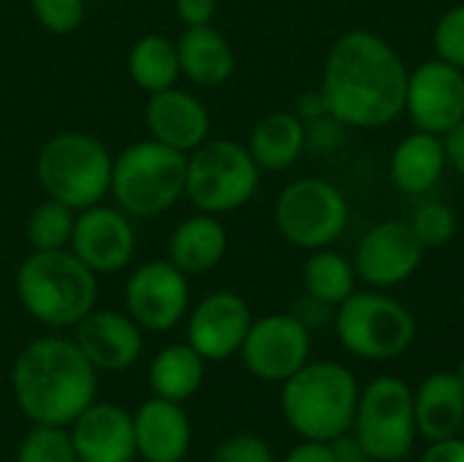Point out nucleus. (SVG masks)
Wrapping results in <instances>:
<instances>
[{
  "mask_svg": "<svg viewBox=\"0 0 464 462\" xmlns=\"http://www.w3.org/2000/svg\"><path fill=\"white\" fill-rule=\"evenodd\" d=\"M321 90L329 114L345 128H386L405 114L408 65L383 35L348 30L324 60Z\"/></svg>",
  "mask_w": 464,
  "mask_h": 462,
  "instance_id": "obj_1",
  "label": "nucleus"
},
{
  "mask_svg": "<svg viewBox=\"0 0 464 462\" xmlns=\"http://www.w3.org/2000/svg\"><path fill=\"white\" fill-rule=\"evenodd\" d=\"M95 373L73 340L38 338L14 359L11 389L30 422L65 428L95 400Z\"/></svg>",
  "mask_w": 464,
  "mask_h": 462,
  "instance_id": "obj_2",
  "label": "nucleus"
},
{
  "mask_svg": "<svg viewBox=\"0 0 464 462\" xmlns=\"http://www.w3.org/2000/svg\"><path fill=\"white\" fill-rule=\"evenodd\" d=\"M16 297L46 327H76L95 308L98 280L73 251H33L16 270Z\"/></svg>",
  "mask_w": 464,
  "mask_h": 462,
  "instance_id": "obj_3",
  "label": "nucleus"
},
{
  "mask_svg": "<svg viewBox=\"0 0 464 462\" xmlns=\"http://www.w3.org/2000/svg\"><path fill=\"white\" fill-rule=\"evenodd\" d=\"M356 376L337 362H307L283 381V417L304 441H334L351 433L359 406Z\"/></svg>",
  "mask_w": 464,
  "mask_h": 462,
  "instance_id": "obj_4",
  "label": "nucleus"
},
{
  "mask_svg": "<svg viewBox=\"0 0 464 462\" xmlns=\"http://www.w3.org/2000/svg\"><path fill=\"white\" fill-rule=\"evenodd\" d=\"M111 166L114 158L103 142L82 131H65L38 150L35 177L49 199L84 210L101 204L111 191Z\"/></svg>",
  "mask_w": 464,
  "mask_h": 462,
  "instance_id": "obj_5",
  "label": "nucleus"
},
{
  "mask_svg": "<svg viewBox=\"0 0 464 462\" xmlns=\"http://www.w3.org/2000/svg\"><path fill=\"white\" fill-rule=\"evenodd\" d=\"M185 169L188 155L158 139L125 147L111 166V193L117 207L130 218L166 212L185 193Z\"/></svg>",
  "mask_w": 464,
  "mask_h": 462,
  "instance_id": "obj_6",
  "label": "nucleus"
},
{
  "mask_svg": "<svg viewBox=\"0 0 464 462\" xmlns=\"http://www.w3.org/2000/svg\"><path fill=\"white\" fill-rule=\"evenodd\" d=\"M334 329L343 349L367 362L397 359L416 340L413 313L381 289L353 291L337 305Z\"/></svg>",
  "mask_w": 464,
  "mask_h": 462,
  "instance_id": "obj_7",
  "label": "nucleus"
},
{
  "mask_svg": "<svg viewBox=\"0 0 464 462\" xmlns=\"http://www.w3.org/2000/svg\"><path fill=\"white\" fill-rule=\"evenodd\" d=\"M261 182V169L250 150L231 139H212L188 155L185 196L209 215L245 207Z\"/></svg>",
  "mask_w": 464,
  "mask_h": 462,
  "instance_id": "obj_8",
  "label": "nucleus"
},
{
  "mask_svg": "<svg viewBox=\"0 0 464 462\" xmlns=\"http://www.w3.org/2000/svg\"><path fill=\"white\" fill-rule=\"evenodd\" d=\"M351 207L345 193L321 177L288 182L275 202V223L285 242L299 251L332 248L348 229Z\"/></svg>",
  "mask_w": 464,
  "mask_h": 462,
  "instance_id": "obj_9",
  "label": "nucleus"
},
{
  "mask_svg": "<svg viewBox=\"0 0 464 462\" xmlns=\"http://www.w3.org/2000/svg\"><path fill=\"white\" fill-rule=\"evenodd\" d=\"M353 436L375 462L402 460L419 436L413 389L397 376L372 378L359 392Z\"/></svg>",
  "mask_w": 464,
  "mask_h": 462,
  "instance_id": "obj_10",
  "label": "nucleus"
},
{
  "mask_svg": "<svg viewBox=\"0 0 464 462\" xmlns=\"http://www.w3.org/2000/svg\"><path fill=\"white\" fill-rule=\"evenodd\" d=\"M313 335L294 313H272L250 324V332L239 349L245 368L272 384L288 381L310 362Z\"/></svg>",
  "mask_w": 464,
  "mask_h": 462,
  "instance_id": "obj_11",
  "label": "nucleus"
},
{
  "mask_svg": "<svg viewBox=\"0 0 464 462\" xmlns=\"http://www.w3.org/2000/svg\"><path fill=\"white\" fill-rule=\"evenodd\" d=\"M405 114L416 131L443 136L464 117V71L440 60H424L408 71Z\"/></svg>",
  "mask_w": 464,
  "mask_h": 462,
  "instance_id": "obj_12",
  "label": "nucleus"
},
{
  "mask_svg": "<svg viewBox=\"0 0 464 462\" xmlns=\"http://www.w3.org/2000/svg\"><path fill=\"white\" fill-rule=\"evenodd\" d=\"M424 245L408 221H381L356 245L353 267L370 289H394L411 280L424 264Z\"/></svg>",
  "mask_w": 464,
  "mask_h": 462,
  "instance_id": "obj_13",
  "label": "nucleus"
},
{
  "mask_svg": "<svg viewBox=\"0 0 464 462\" xmlns=\"http://www.w3.org/2000/svg\"><path fill=\"white\" fill-rule=\"evenodd\" d=\"M190 305L188 275L166 261H147L136 267L125 283L128 316L150 332L174 329Z\"/></svg>",
  "mask_w": 464,
  "mask_h": 462,
  "instance_id": "obj_14",
  "label": "nucleus"
},
{
  "mask_svg": "<svg viewBox=\"0 0 464 462\" xmlns=\"http://www.w3.org/2000/svg\"><path fill=\"white\" fill-rule=\"evenodd\" d=\"M71 251L95 275L125 270L136 251V231L130 226V215L120 207L106 204L79 210L71 231Z\"/></svg>",
  "mask_w": 464,
  "mask_h": 462,
  "instance_id": "obj_15",
  "label": "nucleus"
},
{
  "mask_svg": "<svg viewBox=\"0 0 464 462\" xmlns=\"http://www.w3.org/2000/svg\"><path fill=\"white\" fill-rule=\"evenodd\" d=\"M250 324V308L239 294L215 291L193 308L188 321V343L204 357V362H223L239 354Z\"/></svg>",
  "mask_w": 464,
  "mask_h": 462,
  "instance_id": "obj_16",
  "label": "nucleus"
},
{
  "mask_svg": "<svg viewBox=\"0 0 464 462\" xmlns=\"http://www.w3.org/2000/svg\"><path fill=\"white\" fill-rule=\"evenodd\" d=\"M73 343L95 370H106V373L128 370L130 365L139 362L144 349L141 327L128 313L95 310V308L76 324Z\"/></svg>",
  "mask_w": 464,
  "mask_h": 462,
  "instance_id": "obj_17",
  "label": "nucleus"
},
{
  "mask_svg": "<svg viewBox=\"0 0 464 462\" xmlns=\"http://www.w3.org/2000/svg\"><path fill=\"white\" fill-rule=\"evenodd\" d=\"M79 462H130L136 457L133 417L114 403H90L71 422Z\"/></svg>",
  "mask_w": 464,
  "mask_h": 462,
  "instance_id": "obj_18",
  "label": "nucleus"
},
{
  "mask_svg": "<svg viewBox=\"0 0 464 462\" xmlns=\"http://www.w3.org/2000/svg\"><path fill=\"white\" fill-rule=\"evenodd\" d=\"M144 123L150 139H158L179 152H193L209 136V112L207 106L188 90L166 87L150 93L144 106Z\"/></svg>",
  "mask_w": 464,
  "mask_h": 462,
  "instance_id": "obj_19",
  "label": "nucleus"
},
{
  "mask_svg": "<svg viewBox=\"0 0 464 462\" xmlns=\"http://www.w3.org/2000/svg\"><path fill=\"white\" fill-rule=\"evenodd\" d=\"M136 455L147 462H179L190 447V419L179 403L152 398L133 417Z\"/></svg>",
  "mask_w": 464,
  "mask_h": 462,
  "instance_id": "obj_20",
  "label": "nucleus"
},
{
  "mask_svg": "<svg viewBox=\"0 0 464 462\" xmlns=\"http://www.w3.org/2000/svg\"><path fill=\"white\" fill-rule=\"evenodd\" d=\"M446 147L443 136L413 131L405 136L389 158V180L405 196L430 193L446 174Z\"/></svg>",
  "mask_w": 464,
  "mask_h": 462,
  "instance_id": "obj_21",
  "label": "nucleus"
},
{
  "mask_svg": "<svg viewBox=\"0 0 464 462\" xmlns=\"http://www.w3.org/2000/svg\"><path fill=\"white\" fill-rule=\"evenodd\" d=\"M416 430L430 444L457 438L464 428V384L457 373H432L413 392Z\"/></svg>",
  "mask_w": 464,
  "mask_h": 462,
  "instance_id": "obj_22",
  "label": "nucleus"
},
{
  "mask_svg": "<svg viewBox=\"0 0 464 462\" xmlns=\"http://www.w3.org/2000/svg\"><path fill=\"white\" fill-rule=\"evenodd\" d=\"M228 251L226 226L218 215L198 212L185 218L169 237V261L185 275H204L215 270Z\"/></svg>",
  "mask_w": 464,
  "mask_h": 462,
  "instance_id": "obj_23",
  "label": "nucleus"
},
{
  "mask_svg": "<svg viewBox=\"0 0 464 462\" xmlns=\"http://www.w3.org/2000/svg\"><path fill=\"white\" fill-rule=\"evenodd\" d=\"M179 71L198 87H218L234 74V49L212 25L185 27L177 41Z\"/></svg>",
  "mask_w": 464,
  "mask_h": 462,
  "instance_id": "obj_24",
  "label": "nucleus"
},
{
  "mask_svg": "<svg viewBox=\"0 0 464 462\" xmlns=\"http://www.w3.org/2000/svg\"><path fill=\"white\" fill-rule=\"evenodd\" d=\"M247 150L261 172H285L307 150V128L296 112H269L250 133Z\"/></svg>",
  "mask_w": 464,
  "mask_h": 462,
  "instance_id": "obj_25",
  "label": "nucleus"
},
{
  "mask_svg": "<svg viewBox=\"0 0 464 462\" xmlns=\"http://www.w3.org/2000/svg\"><path fill=\"white\" fill-rule=\"evenodd\" d=\"M204 381V357L190 343L166 346L150 365V387L155 398L185 403Z\"/></svg>",
  "mask_w": 464,
  "mask_h": 462,
  "instance_id": "obj_26",
  "label": "nucleus"
},
{
  "mask_svg": "<svg viewBox=\"0 0 464 462\" xmlns=\"http://www.w3.org/2000/svg\"><path fill=\"white\" fill-rule=\"evenodd\" d=\"M356 280L359 275H356L353 259L337 253L334 248L310 251V259L304 261V272H302L307 297L329 308H337L356 291Z\"/></svg>",
  "mask_w": 464,
  "mask_h": 462,
  "instance_id": "obj_27",
  "label": "nucleus"
},
{
  "mask_svg": "<svg viewBox=\"0 0 464 462\" xmlns=\"http://www.w3.org/2000/svg\"><path fill=\"white\" fill-rule=\"evenodd\" d=\"M128 71L130 79L147 90V93H158L166 87H174V82L179 79V54H177V44L160 33H150L141 35L128 54Z\"/></svg>",
  "mask_w": 464,
  "mask_h": 462,
  "instance_id": "obj_28",
  "label": "nucleus"
},
{
  "mask_svg": "<svg viewBox=\"0 0 464 462\" xmlns=\"http://www.w3.org/2000/svg\"><path fill=\"white\" fill-rule=\"evenodd\" d=\"M76 210L57 199L41 202L27 218V240L35 251H63L71 245Z\"/></svg>",
  "mask_w": 464,
  "mask_h": 462,
  "instance_id": "obj_29",
  "label": "nucleus"
},
{
  "mask_svg": "<svg viewBox=\"0 0 464 462\" xmlns=\"http://www.w3.org/2000/svg\"><path fill=\"white\" fill-rule=\"evenodd\" d=\"M408 223H411L413 234L419 237V242L424 245V251L446 248L457 237V229H459V218H457L454 207H449L446 202H438V199L421 202L413 210Z\"/></svg>",
  "mask_w": 464,
  "mask_h": 462,
  "instance_id": "obj_30",
  "label": "nucleus"
},
{
  "mask_svg": "<svg viewBox=\"0 0 464 462\" xmlns=\"http://www.w3.org/2000/svg\"><path fill=\"white\" fill-rule=\"evenodd\" d=\"M16 462H79L71 433L52 425H35L19 444Z\"/></svg>",
  "mask_w": 464,
  "mask_h": 462,
  "instance_id": "obj_31",
  "label": "nucleus"
},
{
  "mask_svg": "<svg viewBox=\"0 0 464 462\" xmlns=\"http://www.w3.org/2000/svg\"><path fill=\"white\" fill-rule=\"evenodd\" d=\"M432 49L435 57L457 65L464 71V3L451 5L432 30Z\"/></svg>",
  "mask_w": 464,
  "mask_h": 462,
  "instance_id": "obj_32",
  "label": "nucleus"
},
{
  "mask_svg": "<svg viewBox=\"0 0 464 462\" xmlns=\"http://www.w3.org/2000/svg\"><path fill=\"white\" fill-rule=\"evenodd\" d=\"M38 25L49 33L68 35L84 22V0H30Z\"/></svg>",
  "mask_w": 464,
  "mask_h": 462,
  "instance_id": "obj_33",
  "label": "nucleus"
},
{
  "mask_svg": "<svg viewBox=\"0 0 464 462\" xmlns=\"http://www.w3.org/2000/svg\"><path fill=\"white\" fill-rule=\"evenodd\" d=\"M212 462H275V455L258 436H234L215 452Z\"/></svg>",
  "mask_w": 464,
  "mask_h": 462,
  "instance_id": "obj_34",
  "label": "nucleus"
},
{
  "mask_svg": "<svg viewBox=\"0 0 464 462\" xmlns=\"http://www.w3.org/2000/svg\"><path fill=\"white\" fill-rule=\"evenodd\" d=\"M304 128H307V147L315 152H334L345 142V125L332 114L310 120L304 123Z\"/></svg>",
  "mask_w": 464,
  "mask_h": 462,
  "instance_id": "obj_35",
  "label": "nucleus"
},
{
  "mask_svg": "<svg viewBox=\"0 0 464 462\" xmlns=\"http://www.w3.org/2000/svg\"><path fill=\"white\" fill-rule=\"evenodd\" d=\"M177 16L185 22V27L209 25L218 14V0H174Z\"/></svg>",
  "mask_w": 464,
  "mask_h": 462,
  "instance_id": "obj_36",
  "label": "nucleus"
},
{
  "mask_svg": "<svg viewBox=\"0 0 464 462\" xmlns=\"http://www.w3.org/2000/svg\"><path fill=\"white\" fill-rule=\"evenodd\" d=\"M443 147H446L449 169H454L459 177H464V117L449 133H443Z\"/></svg>",
  "mask_w": 464,
  "mask_h": 462,
  "instance_id": "obj_37",
  "label": "nucleus"
},
{
  "mask_svg": "<svg viewBox=\"0 0 464 462\" xmlns=\"http://www.w3.org/2000/svg\"><path fill=\"white\" fill-rule=\"evenodd\" d=\"M304 123H310V120H318V117H326L329 114V103H326V95H324V90L318 87V90H307V93H302L299 98H296V109H294Z\"/></svg>",
  "mask_w": 464,
  "mask_h": 462,
  "instance_id": "obj_38",
  "label": "nucleus"
},
{
  "mask_svg": "<svg viewBox=\"0 0 464 462\" xmlns=\"http://www.w3.org/2000/svg\"><path fill=\"white\" fill-rule=\"evenodd\" d=\"M329 444H332V452H334L337 462H375L367 455V449L359 444V438L351 433H343L340 438H334Z\"/></svg>",
  "mask_w": 464,
  "mask_h": 462,
  "instance_id": "obj_39",
  "label": "nucleus"
},
{
  "mask_svg": "<svg viewBox=\"0 0 464 462\" xmlns=\"http://www.w3.org/2000/svg\"><path fill=\"white\" fill-rule=\"evenodd\" d=\"M283 462H337L334 460V452H332V444H324V441H304L299 447H294L288 452V457Z\"/></svg>",
  "mask_w": 464,
  "mask_h": 462,
  "instance_id": "obj_40",
  "label": "nucleus"
},
{
  "mask_svg": "<svg viewBox=\"0 0 464 462\" xmlns=\"http://www.w3.org/2000/svg\"><path fill=\"white\" fill-rule=\"evenodd\" d=\"M421 462H464V441L459 436L446 438V441H435L424 452Z\"/></svg>",
  "mask_w": 464,
  "mask_h": 462,
  "instance_id": "obj_41",
  "label": "nucleus"
},
{
  "mask_svg": "<svg viewBox=\"0 0 464 462\" xmlns=\"http://www.w3.org/2000/svg\"><path fill=\"white\" fill-rule=\"evenodd\" d=\"M457 378H459V381L464 384V357L459 359V368H457Z\"/></svg>",
  "mask_w": 464,
  "mask_h": 462,
  "instance_id": "obj_42",
  "label": "nucleus"
},
{
  "mask_svg": "<svg viewBox=\"0 0 464 462\" xmlns=\"http://www.w3.org/2000/svg\"><path fill=\"white\" fill-rule=\"evenodd\" d=\"M462 308H464V291H462Z\"/></svg>",
  "mask_w": 464,
  "mask_h": 462,
  "instance_id": "obj_43",
  "label": "nucleus"
}]
</instances>
